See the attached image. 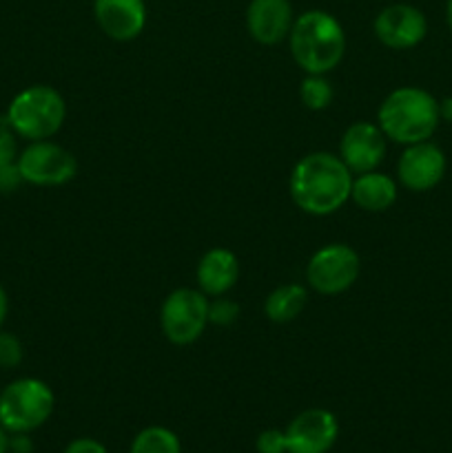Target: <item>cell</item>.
Segmentation results:
<instances>
[{"label":"cell","mask_w":452,"mask_h":453,"mask_svg":"<svg viewBox=\"0 0 452 453\" xmlns=\"http://www.w3.org/2000/svg\"><path fill=\"white\" fill-rule=\"evenodd\" d=\"M353 173L341 157L319 150L301 157L291 175V197L304 212L326 217L350 199Z\"/></svg>","instance_id":"cell-1"},{"label":"cell","mask_w":452,"mask_h":453,"mask_svg":"<svg viewBox=\"0 0 452 453\" xmlns=\"http://www.w3.org/2000/svg\"><path fill=\"white\" fill-rule=\"evenodd\" d=\"M288 42L292 60L310 75L332 71L346 53V34L339 20L323 9H310L297 16Z\"/></svg>","instance_id":"cell-2"},{"label":"cell","mask_w":452,"mask_h":453,"mask_svg":"<svg viewBox=\"0 0 452 453\" xmlns=\"http://www.w3.org/2000/svg\"><path fill=\"white\" fill-rule=\"evenodd\" d=\"M439 122V102L428 91L417 87L394 88L377 111V124L386 140L403 146L428 142Z\"/></svg>","instance_id":"cell-3"},{"label":"cell","mask_w":452,"mask_h":453,"mask_svg":"<svg viewBox=\"0 0 452 453\" xmlns=\"http://www.w3.org/2000/svg\"><path fill=\"white\" fill-rule=\"evenodd\" d=\"M7 122L18 137L29 142L49 140L62 128L66 104L56 88L34 84L18 93L7 109Z\"/></svg>","instance_id":"cell-4"},{"label":"cell","mask_w":452,"mask_h":453,"mask_svg":"<svg viewBox=\"0 0 452 453\" xmlns=\"http://www.w3.org/2000/svg\"><path fill=\"white\" fill-rule=\"evenodd\" d=\"M51 388L40 379H18L0 389V425L9 434H31L53 414Z\"/></svg>","instance_id":"cell-5"},{"label":"cell","mask_w":452,"mask_h":453,"mask_svg":"<svg viewBox=\"0 0 452 453\" xmlns=\"http://www.w3.org/2000/svg\"><path fill=\"white\" fill-rule=\"evenodd\" d=\"M208 323V299L202 290L180 288L164 299L160 326L173 345H191L202 336Z\"/></svg>","instance_id":"cell-6"},{"label":"cell","mask_w":452,"mask_h":453,"mask_svg":"<svg viewBox=\"0 0 452 453\" xmlns=\"http://www.w3.org/2000/svg\"><path fill=\"white\" fill-rule=\"evenodd\" d=\"M359 257L357 252L344 243H331L323 246L310 257L306 279L308 286L319 295H341L348 290L359 277Z\"/></svg>","instance_id":"cell-7"},{"label":"cell","mask_w":452,"mask_h":453,"mask_svg":"<svg viewBox=\"0 0 452 453\" xmlns=\"http://www.w3.org/2000/svg\"><path fill=\"white\" fill-rule=\"evenodd\" d=\"M22 181L34 186H62L78 173L74 155L49 140L31 142L16 159Z\"/></svg>","instance_id":"cell-8"},{"label":"cell","mask_w":452,"mask_h":453,"mask_svg":"<svg viewBox=\"0 0 452 453\" xmlns=\"http://www.w3.org/2000/svg\"><path fill=\"white\" fill-rule=\"evenodd\" d=\"M425 34H428V20H425L424 12L412 4H388L375 18L377 40L394 51L417 47L425 38Z\"/></svg>","instance_id":"cell-9"},{"label":"cell","mask_w":452,"mask_h":453,"mask_svg":"<svg viewBox=\"0 0 452 453\" xmlns=\"http://www.w3.org/2000/svg\"><path fill=\"white\" fill-rule=\"evenodd\" d=\"M288 453H328L339 436L337 418L328 410H306L286 427Z\"/></svg>","instance_id":"cell-10"},{"label":"cell","mask_w":452,"mask_h":453,"mask_svg":"<svg viewBox=\"0 0 452 453\" xmlns=\"http://www.w3.org/2000/svg\"><path fill=\"white\" fill-rule=\"evenodd\" d=\"M399 181L412 193L433 190L446 175V155L433 142L410 144L397 164Z\"/></svg>","instance_id":"cell-11"},{"label":"cell","mask_w":452,"mask_h":453,"mask_svg":"<svg viewBox=\"0 0 452 453\" xmlns=\"http://www.w3.org/2000/svg\"><path fill=\"white\" fill-rule=\"evenodd\" d=\"M386 155V135L379 124L357 122L346 128L339 142V157L350 173L375 171Z\"/></svg>","instance_id":"cell-12"},{"label":"cell","mask_w":452,"mask_h":453,"mask_svg":"<svg viewBox=\"0 0 452 453\" xmlns=\"http://www.w3.org/2000/svg\"><path fill=\"white\" fill-rule=\"evenodd\" d=\"M93 18L102 34L129 42L144 29L146 4L144 0H93Z\"/></svg>","instance_id":"cell-13"},{"label":"cell","mask_w":452,"mask_h":453,"mask_svg":"<svg viewBox=\"0 0 452 453\" xmlns=\"http://www.w3.org/2000/svg\"><path fill=\"white\" fill-rule=\"evenodd\" d=\"M295 22L292 18L291 0H251L246 9V27L248 34L255 42L277 44L288 38L291 27Z\"/></svg>","instance_id":"cell-14"},{"label":"cell","mask_w":452,"mask_h":453,"mask_svg":"<svg viewBox=\"0 0 452 453\" xmlns=\"http://www.w3.org/2000/svg\"><path fill=\"white\" fill-rule=\"evenodd\" d=\"M238 257L226 248H213L199 259L198 283L207 296H222L238 283Z\"/></svg>","instance_id":"cell-15"},{"label":"cell","mask_w":452,"mask_h":453,"mask_svg":"<svg viewBox=\"0 0 452 453\" xmlns=\"http://www.w3.org/2000/svg\"><path fill=\"white\" fill-rule=\"evenodd\" d=\"M350 199L368 212H384L397 202V184L384 173H363L353 180Z\"/></svg>","instance_id":"cell-16"},{"label":"cell","mask_w":452,"mask_h":453,"mask_svg":"<svg viewBox=\"0 0 452 453\" xmlns=\"http://www.w3.org/2000/svg\"><path fill=\"white\" fill-rule=\"evenodd\" d=\"M306 301H308L306 288L297 286V283H288V286H279L277 290L266 296L264 312L273 323H288L300 317Z\"/></svg>","instance_id":"cell-17"},{"label":"cell","mask_w":452,"mask_h":453,"mask_svg":"<svg viewBox=\"0 0 452 453\" xmlns=\"http://www.w3.org/2000/svg\"><path fill=\"white\" fill-rule=\"evenodd\" d=\"M129 453H182V445L171 429L146 427L133 438Z\"/></svg>","instance_id":"cell-18"},{"label":"cell","mask_w":452,"mask_h":453,"mask_svg":"<svg viewBox=\"0 0 452 453\" xmlns=\"http://www.w3.org/2000/svg\"><path fill=\"white\" fill-rule=\"evenodd\" d=\"M301 102L310 111H323L332 102V87L323 75H306L300 88Z\"/></svg>","instance_id":"cell-19"},{"label":"cell","mask_w":452,"mask_h":453,"mask_svg":"<svg viewBox=\"0 0 452 453\" xmlns=\"http://www.w3.org/2000/svg\"><path fill=\"white\" fill-rule=\"evenodd\" d=\"M25 358V349H22L20 339L12 332L0 330V367L3 370H16Z\"/></svg>","instance_id":"cell-20"},{"label":"cell","mask_w":452,"mask_h":453,"mask_svg":"<svg viewBox=\"0 0 452 453\" xmlns=\"http://www.w3.org/2000/svg\"><path fill=\"white\" fill-rule=\"evenodd\" d=\"M238 317L239 305L235 301L217 296L213 303H208V321L215 323V326H230V323L238 321Z\"/></svg>","instance_id":"cell-21"},{"label":"cell","mask_w":452,"mask_h":453,"mask_svg":"<svg viewBox=\"0 0 452 453\" xmlns=\"http://www.w3.org/2000/svg\"><path fill=\"white\" fill-rule=\"evenodd\" d=\"M16 133L12 131L7 122V115L0 118V168L9 166V164H16L18 159V140Z\"/></svg>","instance_id":"cell-22"},{"label":"cell","mask_w":452,"mask_h":453,"mask_svg":"<svg viewBox=\"0 0 452 453\" xmlns=\"http://www.w3.org/2000/svg\"><path fill=\"white\" fill-rule=\"evenodd\" d=\"M257 453H288L286 434L279 429H266L257 436Z\"/></svg>","instance_id":"cell-23"},{"label":"cell","mask_w":452,"mask_h":453,"mask_svg":"<svg viewBox=\"0 0 452 453\" xmlns=\"http://www.w3.org/2000/svg\"><path fill=\"white\" fill-rule=\"evenodd\" d=\"M20 184H25V181H22V175L16 164H9V166L0 168V195L16 193Z\"/></svg>","instance_id":"cell-24"},{"label":"cell","mask_w":452,"mask_h":453,"mask_svg":"<svg viewBox=\"0 0 452 453\" xmlns=\"http://www.w3.org/2000/svg\"><path fill=\"white\" fill-rule=\"evenodd\" d=\"M65 453H106V447L93 438H75L66 445Z\"/></svg>","instance_id":"cell-25"},{"label":"cell","mask_w":452,"mask_h":453,"mask_svg":"<svg viewBox=\"0 0 452 453\" xmlns=\"http://www.w3.org/2000/svg\"><path fill=\"white\" fill-rule=\"evenodd\" d=\"M9 451L12 453L34 451V442H31L29 434H12V436H9Z\"/></svg>","instance_id":"cell-26"},{"label":"cell","mask_w":452,"mask_h":453,"mask_svg":"<svg viewBox=\"0 0 452 453\" xmlns=\"http://www.w3.org/2000/svg\"><path fill=\"white\" fill-rule=\"evenodd\" d=\"M439 118H441L443 122L452 124V96L443 97V100L439 102Z\"/></svg>","instance_id":"cell-27"},{"label":"cell","mask_w":452,"mask_h":453,"mask_svg":"<svg viewBox=\"0 0 452 453\" xmlns=\"http://www.w3.org/2000/svg\"><path fill=\"white\" fill-rule=\"evenodd\" d=\"M7 314H9V299H7V292H4V288L0 286V330H3L4 321H7Z\"/></svg>","instance_id":"cell-28"},{"label":"cell","mask_w":452,"mask_h":453,"mask_svg":"<svg viewBox=\"0 0 452 453\" xmlns=\"http://www.w3.org/2000/svg\"><path fill=\"white\" fill-rule=\"evenodd\" d=\"M0 453H9V432L0 425Z\"/></svg>","instance_id":"cell-29"},{"label":"cell","mask_w":452,"mask_h":453,"mask_svg":"<svg viewBox=\"0 0 452 453\" xmlns=\"http://www.w3.org/2000/svg\"><path fill=\"white\" fill-rule=\"evenodd\" d=\"M446 22H448V27H450V31H452V0H448V3H446Z\"/></svg>","instance_id":"cell-30"}]
</instances>
